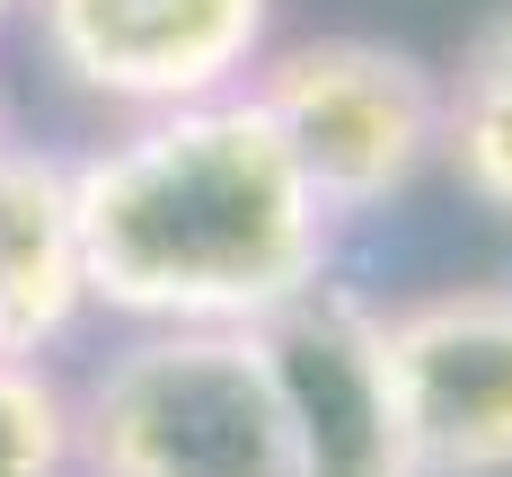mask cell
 Wrapping results in <instances>:
<instances>
[{"label": "cell", "instance_id": "11", "mask_svg": "<svg viewBox=\"0 0 512 477\" xmlns=\"http://www.w3.org/2000/svg\"><path fill=\"white\" fill-rule=\"evenodd\" d=\"M9 9H18V0H0V18H9Z\"/></svg>", "mask_w": 512, "mask_h": 477}, {"label": "cell", "instance_id": "4", "mask_svg": "<svg viewBox=\"0 0 512 477\" xmlns=\"http://www.w3.org/2000/svg\"><path fill=\"white\" fill-rule=\"evenodd\" d=\"M415 477H512V283L424 292L380 318Z\"/></svg>", "mask_w": 512, "mask_h": 477}, {"label": "cell", "instance_id": "2", "mask_svg": "<svg viewBox=\"0 0 512 477\" xmlns=\"http://www.w3.org/2000/svg\"><path fill=\"white\" fill-rule=\"evenodd\" d=\"M89 477H301L248 327H159L71 407Z\"/></svg>", "mask_w": 512, "mask_h": 477}, {"label": "cell", "instance_id": "1", "mask_svg": "<svg viewBox=\"0 0 512 477\" xmlns=\"http://www.w3.org/2000/svg\"><path fill=\"white\" fill-rule=\"evenodd\" d=\"M89 301L151 327H265L327 283V212L248 89L142 115L71 168Z\"/></svg>", "mask_w": 512, "mask_h": 477}, {"label": "cell", "instance_id": "9", "mask_svg": "<svg viewBox=\"0 0 512 477\" xmlns=\"http://www.w3.org/2000/svg\"><path fill=\"white\" fill-rule=\"evenodd\" d=\"M71 460V398L45 380V363H0V477H62Z\"/></svg>", "mask_w": 512, "mask_h": 477}, {"label": "cell", "instance_id": "10", "mask_svg": "<svg viewBox=\"0 0 512 477\" xmlns=\"http://www.w3.org/2000/svg\"><path fill=\"white\" fill-rule=\"evenodd\" d=\"M0 151H9V106H0Z\"/></svg>", "mask_w": 512, "mask_h": 477}, {"label": "cell", "instance_id": "5", "mask_svg": "<svg viewBox=\"0 0 512 477\" xmlns=\"http://www.w3.org/2000/svg\"><path fill=\"white\" fill-rule=\"evenodd\" d=\"M274 0H36L71 89L133 115H177L248 89Z\"/></svg>", "mask_w": 512, "mask_h": 477}, {"label": "cell", "instance_id": "8", "mask_svg": "<svg viewBox=\"0 0 512 477\" xmlns=\"http://www.w3.org/2000/svg\"><path fill=\"white\" fill-rule=\"evenodd\" d=\"M442 159L477 204L512 212V9H495L468 36L460 80L442 89Z\"/></svg>", "mask_w": 512, "mask_h": 477}, {"label": "cell", "instance_id": "3", "mask_svg": "<svg viewBox=\"0 0 512 477\" xmlns=\"http://www.w3.org/2000/svg\"><path fill=\"white\" fill-rule=\"evenodd\" d=\"M327 221L371 212L442 151V80L371 36H309L248 80Z\"/></svg>", "mask_w": 512, "mask_h": 477}, {"label": "cell", "instance_id": "6", "mask_svg": "<svg viewBox=\"0 0 512 477\" xmlns=\"http://www.w3.org/2000/svg\"><path fill=\"white\" fill-rule=\"evenodd\" d=\"M248 336L274 371L301 477H415L398 398H389V363H380V310L362 292L309 283L301 301H283Z\"/></svg>", "mask_w": 512, "mask_h": 477}, {"label": "cell", "instance_id": "7", "mask_svg": "<svg viewBox=\"0 0 512 477\" xmlns=\"http://www.w3.org/2000/svg\"><path fill=\"white\" fill-rule=\"evenodd\" d=\"M89 310V257H80V204L71 159L0 151V363H36Z\"/></svg>", "mask_w": 512, "mask_h": 477}]
</instances>
